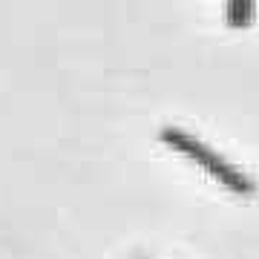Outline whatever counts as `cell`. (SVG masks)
I'll use <instances>...</instances> for the list:
<instances>
[{"label": "cell", "instance_id": "obj_1", "mask_svg": "<svg viewBox=\"0 0 259 259\" xmlns=\"http://www.w3.org/2000/svg\"><path fill=\"white\" fill-rule=\"evenodd\" d=\"M158 139L164 141L167 147H173L176 153L187 156L190 161L202 164L204 170H207V176H213L219 185H225L228 190H233V193L250 196L253 190H256L253 179H248L242 170H236L231 161H225L216 150H210L204 141L196 139L193 133H185V130H179V127H164L161 133H158Z\"/></svg>", "mask_w": 259, "mask_h": 259}, {"label": "cell", "instance_id": "obj_3", "mask_svg": "<svg viewBox=\"0 0 259 259\" xmlns=\"http://www.w3.org/2000/svg\"><path fill=\"white\" fill-rule=\"evenodd\" d=\"M141 259H144V256H141Z\"/></svg>", "mask_w": 259, "mask_h": 259}, {"label": "cell", "instance_id": "obj_2", "mask_svg": "<svg viewBox=\"0 0 259 259\" xmlns=\"http://www.w3.org/2000/svg\"><path fill=\"white\" fill-rule=\"evenodd\" d=\"M256 18V0H228L225 20L231 29H248Z\"/></svg>", "mask_w": 259, "mask_h": 259}]
</instances>
